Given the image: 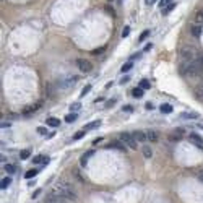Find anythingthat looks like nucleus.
Here are the masks:
<instances>
[{
	"label": "nucleus",
	"mask_w": 203,
	"mask_h": 203,
	"mask_svg": "<svg viewBox=\"0 0 203 203\" xmlns=\"http://www.w3.org/2000/svg\"><path fill=\"white\" fill-rule=\"evenodd\" d=\"M132 68H133V60H129L127 64H124V67L120 68V72H122V73H127V72H129V70H132Z\"/></svg>",
	"instance_id": "aec40b11"
},
{
	"label": "nucleus",
	"mask_w": 203,
	"mask_h": 203,
	"mask_svg": "<svg viewBox=\"0 0 203 203\" xmlns=\"http://www.w3.org/2000/svg\"><path fill=\"white\" fill-rule=\"evenodd\" d=\"M3 169H5L8 174H15V172L18 171V167H15L13 164H5V167H3Z\"/></svg>",
	"instance_id": "bb28decb"
},
{
	"label": "nucleus",
	"mask_w": 203,
	"mask_h": 203,
	"mask_svg": "<svg viewBox=\"0 0 203 203\" xmlns=\"http://www.w3.org/2000/svg\"><path fill=\"white\" fill-rule=\"evenodd\" d=\"M106 148H115V150H119V151H125V150H127V146L119 140V141H111V143H107V145H106Z\"/></svg>",
	"instance_id": "9b49d317"
},
{
	"label": "nucleus",
	"mask_w": 203,
	"mask_h": 203,
	"mask_svg": "<svg viewBox=\"0 0 203 203\" xmlns=\"http://www.w3.org/2000/svg\"><path fill=\"white\" fill-rule=\"evenodd\" d=\"M148 36H150V31H148V29H146V31H143V33L140 34V37H138V42H143V41H145Z\"/></svg>",
	"instance_id": "2f4dec72"
},
{
	"label": "nucleus",
	"mask_w": 203,
	"mask_h": 203,
	"mask_svg": "<svg viewBox=\"0 0 203 203\" xmlns=\"http://www.w3.org/2000/svg\"><path fill=\"white\" fill-rule=\"evenodd\" d=\"M146 138H148L150 143H156L159 140V133L156 130H146Z\"/></svg>",
	"instance_id": "9d476101"
},
{
	"label": "nucleus",
	"mask_w": 203,
	"mask_h": 203,
	"mask_svg": "<svg viewBox=\"0 0 203 203\" xmlns=\"http://www.w3.org/2000/svg\"><path fill=\"white\" fill-rule=\"evenodd\" d=\"M197 176H198V179H200V181L203 182V171H198V174H197Z\"/></svg>",
	"instance_id": "de8ad7c7"
},
{
	"label": "nucleus",
	"mask_w": 203,
	"mask_h": 203,
	"mask_svg": "<svg viewBox=\"0 0 203 203\" xmlns=\"http://www.w3.org/2000/svg\"><path fill=\"white\" fill-rule=\"evenodd\" d=\"M73 176L78 179V182H80V184H84V179H83V176H81V174H80V171H78V169H73Z\"/></svg>",
	"instance_id": "cd10ccee"
},
{
	"label": "nucleus",
	"mask_w": 203,
	"mask_h": 203,
	"mask_svg": "<svg viewBox=\"0 0 203 203\" xmlns=\"http://www.w3.org/2000/svg\"><path fill=\"white\" fill-rule=\"evenodd\" d=\"M141 153H143V156H145L146 159H150L151 156H153V151H151V148H150V146H143Z\"/></svg>",
	"instance_id": "4be33fe9"
},
{
	"label": "nucleus",
	"mask_w": 203,
	"mask_h": 203,
	"mask_svg": "<svg viewBox=\"0 0 203 203\" xmlns=\"http://www.w3.org/2000/svg\"><path fill=\"white\" fill-rule=\"evenodd\" d=\"M114 102H115V98H112V99H109V101L106 102V106L107 107H112V106H114Z\"/></svg>",
	"instance_id": "79ce46f5"
},
{
	"label": "nucleus",
	"mask_w": 203,
	"mask_h": 203,
	"mask_svg": "<svg viewBox=\"0 0 203 203\" xmlns=\"http://www.w3.org/2000/svg\"><path fill=\"white\" fill-rule=\"evenodd\" d=\"M145 107H146V109H153V104H151V102H146Z\"/></svg>",
	"instance_id": "09e8293b"
},
{
	"label": "nucleus",
	"mask_w": 203,
	"mask_h": 203,
	"mask_svg": "<svg viewBox=\"0 0 203 203\" xmlns=\"http://www.w3.org/2000/svg\"><path fill=\"white\" fill-rule=\"evenodd\" d=\"M52 192L55 193H59V195H62L64 198H67L68 201H72L75 203L78 200V192H77V188H75L70 182H57V184H54L52 185Z\"/></svg>",
	"instance_id": "f257e3e1"
},
{
	"label": "nucleus",
	"mask_w": 203,
	"mask_h": 203,
	"mask_svg": "<svg viewBox=\"0 0 203 203\" xmlns=\"http://www.w3.org/2000/svg\"><path fill=\"white\" fill-rule=\"evenodd\" d=\"M78 119V114L77 112H72V114H67L65 115V122H67V124H72V122H75Z\"/></svg>",
	"instance_id": "a211bd4d"
},
{
	"label": "nucleus",
	"mask_w": 203,
	"mask_h": 203,
	"mask_svg": "<svg viewBox=\"0 0 203 203\" xmlns=\"http://www.w3.org/2000/svg\"><path fill=\"white\" fill-rule=\"evenodd\" d=\"M41 104H42V102H36L34 106H31V107H26V109H25V114H33V112H36V111H37V109H39V107H41Z\"/></svg>",
	"instance_id": "f3484780"
},
{
	"label": "nucleus",
	"mask_w": 203,
	"mask_h": 203,
	"mask_svg": "<svg viewBox=\"0 0 203 203\" xmlns=\"http://www.w3.org/2000/svg\"><path fill=\"white\" fill-rule=\"evenodd\" d=\"M77 67L81 70V73H89L93 70V64L86 59H77Z\"/></svg>",
	"instance_id": "39448f33"
},
{
	"label": "nucleus",
	"mask_w": 203,
	"mask_h": 203,
	"mask_svg": "<svg viewBox=\"0 0 203 203\" xmlns=\"http://www.w3.org/2000/svg\"><path fill=\"white\" fill-rule=\"evenodd\" d=\"M132 96H133V98H136V99H140L141 96H143V88H133V89H132Z\"/></svg>",
	"instance_id": "dca6fc26"
},
{
	"label": "nucleus",
	"mask_w": 203,
	"mask_h": 203,
	"mask_svg": "<svg viewBox=\"0 0 203 203\" xmlns=\"http://www.w3.org/2000/svg\"><path fill=\"white\" fill-rule=\"evenodd\" d=\"M39 195H41V188H37V190H34V193H33L31 197H33V198H37Z\"/></svg>",
	"instance_id": "c03bdc74"
},
{
	"label": "nucleus",
	"mask_w": 203,
	"mask_h": 203,
	"mask_svg": "<svg viewBox=\"0 0 203 203\" xmlns=\"http://www.w3.org/2000/svg\"><path fill=\"white\" fill-rule=\"evenodd\" d=\"M119 140L127 146V148H130V150H136V148H138V145H136L138 141H136L133 138V135L129 133V132H122V133L119 135Z\"/></svg>",
	"instance_id": "7ed1b4c3"
},
{
	"label": "nucleus",
	"mask_w": 203,
	"mask_h": 203,
	"mask_svg": "<svg viewBox=\"0 0 203 203\" xmlns=\"http://www.w3.org/2000/svg\"><path fill=\"white\" fill-rule=\"evenodd\" d=\"M129 80H130V77H124V78H122V81H120V83H127Z\"/></svg>",
	"instance_id": "8fccbe9b"
},
{
	"label": "nucleus",
	"mask_w": 203,
	"mask_h": 203,
	"mask_svg": "<svg viewBox=\"0 0 203 203\" xmlns=\"http://www.w3.org/2000/svg\"><path fill=\"white\" fill-rule=\"evenodd\" d=\"M41 171V167L39 169H29V171H26V174H25V177L28 179V181H31L33 177H36L37 176V172Z\"/></svg>",
	"instance_id": "2eb2a0df"
},
{
	"label": "nucleus",
	"mask_w": 203,
	"mask_h": 203,
	"mask_svg": "<svg viewBox=\"0 0 203 203\" xmlns=\"http://www.w3.org/2000/svg\"><path fill=\"white\" fill-rule=\"evenodd\" d=\"M188 140L192 141V145H193V146H197V148L203 150V138H201L200 135H197V133H190V135H188Z\"/></svg>",
	"instance_id": "0eeeda50"
},
{
	"label": "nucleus",
	"mask_w": 203,
	"mask_h": 203,
	"mask_svg": "<svg viewBox=\"0 0 203 203\" xmlns=\"http://www.w3.org/2000/svg\"><path fill=\"white\" fill-rule=\"evenodd\" d=\"M150 86H151V84H150L148 80H141V81H140V88H143V89H150Z\"/></svg>",
	"instance_id": "7c9ffc66"
},
{
	"label": "nucleus",
	"mask_w": 203,
	"mask_h": 203,
	"mask_svg": "<svg viewBox=\"0 0 203 203\" xmlns=\"http://www.w3.org/2000/svg\"><path fill=\"white\" fill-rule=\"evenodd\" d=\"M201 31H203L201 23H193V25L190 26V33H192L195 37H200V36H201Z\"/></svg>",
	"instance_id": "1a4fd4ad"
},
{
	"label": "nucleus",
	"mask_w": 203,
	"mask_h": 203,
	"mask_svg": "<svg viewBox=\"0 0 203 203\" xmlns=\"http://www.w3.org/2000/svg\"><path fill=\"white\" fill-rule=\"evenodd\" d=\"M78 80H80L78 75H72V77H68V78H64L62 81H60L59 86H60V88H72L73 84L78 81Z\"/></svg>",
	"instance_id": "423d86ee"
},
{
	"label": "nucleus",
	"mask_w": 203,
	"mask_h": 203,
	"mask_svg": "<svg viewBox=\"0 0 203 203\" xmlns=\"http://www.w3.org/2000/svg\"><path fill=\"white\" fill-rule=\"evenodd\" d=\"M181 117H182V119H198L200 115L195 114V112H182Z\"/></svg>",
	"instance_id": "6ab92c4d"
},
{
	"label": "nucleus",
	"mask_w": 203,
	"mask_h": 203,
	"mask_svg": "<svg viewBox=\"0 0 203 203\" xmlns=\"http://www.w3.org/2000/svg\"><path fill=\"white\" fill-rule=\"evenodd\" d=\"M169 3H172V0H159V7L161 8H166Z\"/></svg>",
	"instance_id": "72a5a7b5"
},
{
	"label": "nucleus",
	"mask_w": 203,
	"mask_h": 203,
	"mask_svg": "<svg viewBox=\"0 0 203 203\" xmlns=\"http://www.w3.org/2000/svg\"><path fill=\"white\" fill-rule=\"evenodd\" d=\"M174 8H176V3H174V2H172V3H169L166 8H163V15H169V13H171Z\"/></svg>",
	"instance_id": "a878e982"
},
{
	"label": "nucleus",
	"mask_w": 203,
	"mask_h": 203,
	"mask_svg": "<svg viewBox=\"0 0 203 203\" xmlns=\"http://www.w3.org/2000/svg\"><path fill=\"white\" fill-rule=\"evenodd\" d=\"M181 57H182V60H184V64H185V62H190V60L195 59V57H193V52H192V50H184V52L181 54Z\"/></svg>",
	"instance_id": "ddd939ff"
},
{
	"label": "nucleus",
	"mask_w": 203,
	"mask_h": 203,
	"mask_svg": "<svg viewBox=\"0 0 203 203\" xmlns=\"http://www.w3.org/2000/svg\"><path fill=\"white\" fill-rule=\"evenodd\" d=\"M159 109H161L163 114H171V112H172V106L171 104H163Z\"/></svg>",
	"instance_id": "b1692460"
},
{
	"label": "nucleus",
	"mask_w": 203,
	"mask_h": 203,
	"mask_svg": "<svg viewBox=\"0 0 203 203\" xmlns=\"http://www.w3.org/2000/svg\"><path fill=\"white\" fill-rule=\"evenodd\" d=\"M129 33H130V26H125L124 31H122V37H127V36H129Z\"/></svg>",
	"instance_id": "58836bf2"
},
{
	"label": "nucleus",
	"mask_w": 203,
	"mask_h": 203,
	"mask_svg": "<svg viewBox=\"0 0 203 203\" xmlns=\"http://www.w3.org/2000/svg\"><path fill=\"white\" fill-rule=\"evenodd\" d=\"M89 91H91V84H86V86L83 88V91H81V94H80V96H81V98H83V96H86Z\"/></svg>",
	"instance_id": "473e14b6"
},
{
	"label": "nucleus",
	"mask_w": 203,
	"mask_h": 203,
	"mask_svg": "<svg viewBox=\"0 0 203 203\" xmlns=\"http://www.w3.org/2000/svg\"><path fill=\"white\" fill-rule=\"evenodd\" d=\"M41 164H42V166H41V169L44 167V166H47V164H49V158H47V156H44V159H42V163H41Z\"/></svg>",
	"instance_id": "37998d69"
},
{
	"label": "nucleus",
	"mask_w": 203,
	"mask_h": 203,
	"mask_svg": "<svg viewBox=\"0 0 203 203\" xmlns=\"http://www.w3.org/2000/svg\"><path fill=\"white\" fill-rule=\"evenodd\" d=\"M132 135H133V138L138 141V143H145V141H148V138H146V132H143V130H135Z\"/></svg>",
	"instance_id": "6e6552de"
},
{
	"label": "nucleus",
	"mask_w": 203,
	"mask_h": 203,
	"mask_svg": "<svg viewBox=\"0 0 203 203\" xmlns=\"http://www.w3.org/2000/svg\"><path fill=\"white\" fill-rule=\"evenodd\" d=\"M104 10H106L107 13H109V15H112V16H115V12H114V8H112L111 5H106V7H104Z\"/></svg>",
	"instance_id": "e433bc0d"
},
{
	"label": "nucleus",
	"mask_w": 203,
	"mask_h": 203,
	"mask_svg": "<svg viewBox=\"0 0 203 203\" xmlns=\"http://www.w3.org/2000/svg\"><path fill=\"white\" fill-rule=\"evenodd\" d=\"M200 60H201V62H203V55H201V57H200Z\"/></svg>",
	"instance_id": "603ef678"
},
{
	"label": "nucleus",
	"mask_w": 203,
	"mask_h": 203,
	"mask_svg": "<svg viewBox=\"0 0 203 203\" xmlns=\"http://www.w3.org/2000/svg\"><path fill=\"white\" fill-rule=\"evenodd\" d=\"M106 50V46H102V47H98V49H93L91 50V54L93 55H99V54H102Z\"/></svg>",
	"instance_id": "c85d7f7f"
},
{
	"label": "nucleus",
	"mask_w": 203,
	"mask_h": 203,
	"mask_svg": "<svg viewBox=\"0 0 203 203\" xmlns=\"http://www.w3.org/2000/svg\"><path fill=\"white\" fill-rule=\"evenodd\" d=\"M42 159H44V158H42L41 154H39V156L33 158V163H34V164H41V163H42Z\"/></svg>",
	"instance_id": "4c0bfd02"
},
{
	"label": "nucleus",
	"mask_w": 203,
	"mask_h": 203,
	"mask_svg": "<svg viewBox=\"0 0 203 203\" xmlns=\"http://www.w3.org/2000/svg\"><path fill=\"white\" fill-rule=\"evenodd\" d=\"M47 125H49V127H59L60 125V120L59 119H54V117H49V119H47Z\"/></svg>",
	"instance_id": "5701e85b"
},
{
	"label": "nucleus",
	"mask_w": 203,
	"mask_h": 203,
	"mask_svg": "<svg viewBox=\"0 0 203 203\" xmlns=\"http://www.w3.org/2000/svg\"><path fill=\"white\" fill-rule=\"evenodd\" d=\"M156 2H158V0H145V3H146V5H154Z\"/></svg>",
	"instance_id": "a18cd8bd"
},
{
	"label": "nucleus",
	"mask_w": 203,
	"mask_h": 203,
	"mask_svg": "<svg viewBox=\"0 0 203 203\" xmlns=\"http://www.w3.org/2000/svg\"><path fill=\"white\" fill-rule=\"evenodd\" d=\"M37 133H39V135H49V133H47V129H46V127H37Z\"/></svg>",
	"instance_id": "f704fd0d"
},
{
	"label": "nucleus",
	"mask_w": 203,
	"mask_h": 203,
	"mask_svg": "<svg viewBox=\"0 0 203 203\" xmlns=\"http://www.w3.org/2000/svg\"><path fill=\"white\" fill-rule=\"evenodd\" d=\"M198 129H201V130H203V124H200V125H198Z\"/></svg>",
	"instance_id": "3c124183"
},
{
	"label": "nucleus",
	"mask_w": 203,
	"mask_h": 203,
	"mask_svg": "<svg viewBox=\"0 0 203 203\" xmlns=\"http://www.w3.org/2000/svg\"><path fill=\"white\" fill-rule=\"evenodd\" d=\"M80 109H81V104H80V102H75V104L72 106V111H73V112H77V111H80Z\"/></svg>",
	"instance_id": "ea45409f"
},
{
	"label": "nucleus",
	"mask_w": 203,
	"mask_h": 203,
	"mask_svg": "<svg viewBox=\"0 0 203 203\" xmlns=\"http://www.w3.org/2000/svg\"><path fill=\"white\" fill-rule=\"evenodd\" d=\"M42 203H72V201H68L67 198H64L62 195H59V193H55V192L50 190V192L44 197Z\"/></svg>",
	"instance_id": "20e7f679"
},
{
	"label": "nucleus",
	"mask_w": 203,
	"mask_h": 203,
	"mask_svg": "<svg viewBox=\"0 0 203 203\" xmlns=\"http://www.w3.org/2000/svg\"><path fill=\"white\" fill-rule=\"evenodd\" d=\"M195 21L197 23H203V12H198L195 15Z\"/></svg>",
	"instance_id": "c9c22d12"
},
{
	"label": "nucleus",
	"mask_w": 203,
	"mask_h": 203,
	"mask_svg": "<svg viewBox=\"0 0 203 203\" xmlns=\"http://www.w3.org/2000/svg\"><path fill=\"white\" fill-rule=\"evenodd\" d=\"M84 135H86V130H84V129H83L81 132H77V133H75V135H73V140H80V138H83V136H84Z\"/></svg>",
	"instance_id": "c756f323"
},
{
	"label": "nucleus",
	"mask_w": 203,
	"mask_h": 203,
	"mask_svg": "<svg viewBox=\"0 0 203 203\" xmlns=\"http://www.w3.org/2000/svg\"><path fill=\"white\" fill-rule=\"evenodd\" d=\"M122 111H124V112H133V106H124V107H122Z\"/></svg>",
	"instance_id": "a19ab883"
},
{
	"label": "nucleus",
	"mask_w": 203,
	"mask_h": 203,
	"mask_svg": "<svg viewBox=\"0 0 203 203\" xmlns=\"http://www.w3.org/2000/svg\"><path fill=\"white\" fill-rule=\"evenodd\" d=\"M93 154H94V150H88V151H86V153H84V154H83V156H81V158H80V164H81V167H84V166H86L88 159H89V158H91V156H93Z\"/></svg>",
	"instance_id": "f8f14e48"
},
{
	"label": "nucleus",
	"mask_w": 203,
	"mask_h": 203,
	"mask_svg": "<svg viewBox=\"0 0 203 203\" xmlns=\"http://www.w3.org/2000/svg\"><path fill=\"white\" fill-rule=\"evenodd\" d=\"M99 125H101V120H94V122H89V124H86V125H84V127H83V129H84V130H86V132H88V130H93V129H98V127H99Z\"/></svg>",
	"instance_id": "4468645a"
},
{
	"label": "nucleus",
	"mask_w": 203,
	"mask_h": 203,
	"mask_svg": "<svg viewBox=\"0 0 203 203\" xmlns=\"http://www.w3.org/2000/svg\"><path fill=\"white\" fill-rule=\"evenodd\" d=\"M99 141H102V136H98V138H96V140H94V141H93V145H98V143H99Z\"/></svg>",
	"instance_id": "49530a36"
},
{
	"label": "nucleus",
	"mask_w": 203,
	"mask_h": 203,
	"mask_svg": "<svg viewBox=\"0 0 203 203\" xmlns=\"http://www.w3.org/2000/svg\"><path fill=\"white\" fill-rule=\"evenodd\" d=\"M201 70H203V62L200 60V57H198V59H193L190 62L184 64L182 73L187 75V77H197L198 73H201Z\"/></svg>",
	"instance_id": "f03ea898"
},
{
	"label": "nucleus",
	"mask_w": 203,
	"mask_h": 203,
	"mask_svg": "<svg viewBox=\"0 0 203 203\" xmlns=\"http://www.w3.org/2000/svg\"><path fill=\"white\" fill-rule=\"evenodd\" d=\"M29 156H31V150H29V148H26V150H21V151H20V158H21V159H28Z\"/></svg>",
	"instance_id": "393cba45"
},
{
	"label": "nucleus",
	"mask_w": 203,
	"mask_h": 203,
	"mask_svg": "<svg viewBox=\"0 0 203 203\" xmlns=\"http://www.w3.org/2000/svg\"><path fill=\"white\" fill-rule=\"evenodd\" d=\"M10 182H12V179H10V177L2 179V181H0V188H2V190H5V188H8V185H10Z\"/></svg>",
	"instance_id": "412c9836"
}]
</instances>
